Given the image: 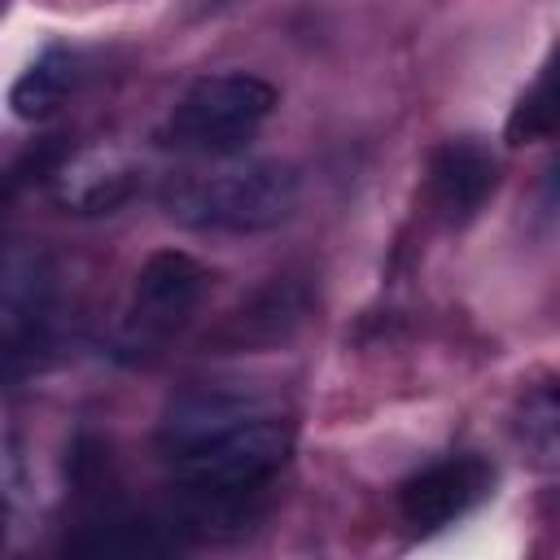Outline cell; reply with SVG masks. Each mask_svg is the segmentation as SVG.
<instances>
[{"label": "cell", "mask_w": 560, "mask_h": 560, "mask_svg": "<svg viewBox=\"0 0 560 560\" xmlns=\"http://www.w3.org/2000/svg\"><path fill=\"white\" fill-rule=\"evenodd\" d=\"M293 424L232 389H188L166 407L162 455L192 499V525L236 516L289 459Z\"/></svg>", "instance_id": "1"}, {"label": "cell", "mask_w": 560, "mask_h": 560, "mask_svg": "<svg viewBox=\"0 0 560 560\" xmlns=\"http://www.w3.org/2000/svg\"><path fill=\"white\" fill-rule=\"evenodd\" d=\"M298 206V171L262 158H201L162 184V210L197 232H267Z\"/></svg>", "instance_id": "2"}, {"label": "cell", "mask_w": 560, "mask_h": 560, "mask_svg": "<svg viewBox=\"0 0 560 560\" xmlns=\"http://www.w3.org/2000/svg\"><path fill=\"white\" fill-rule=\"evenodd\" d=\"M276 88L258 74L228 70L197 79L166 114L158 140L188 158H236L271 118Z\"/></svg>", "instance_id": "3"}, {"label": "cell", "mask_w": 560, "mask_h": 560, "mask_svg": "<svg viewBox=\"0 0 560 560\" xmlns=\"http://www.w3.org/2000/svg\"><path fill=\"white\" fill-rule=\"evenodd\" d=\"M206 293V271L197 258L179 254V249H162L153 254L131 284V306H127V337L140 346L166 341L171 332H179L192 311L201 306Z\"/></svg>", "instance_id": "4"}, {"label": "cell", "mask_w": 560, "mask_h": 560, "mask_svg": "<svg viewBox=\"0 0 560 560\" xmlns=\"http://www.w3.org/2000/svg\"><path fill=\"white\" fill-rule=\"evenodd\" d=\"M52 298H57L52 262L39 249L9 245L4 267H0V337H4L9 368H18L22 354L44 346V332L52 319Z\"/></svg>", "instance_id": "5"}, {"label": "cell", "mask_w": 560, "mask_h": 560, "mask_svg": "<svg viewBox=\"0 0 560 560\" xmlns=\"http://www.w3.org/2000/svg\"><path fill=\"white\" fill-rule=\"evenodd\" d=\"M490 486H494V468L481 455H451V459H438L402 481L398 512L411 529L433 534V529L468 516L490 494Z\"/></svg>", "instance_id": "6"}, {"label": "cell", "mask_w": 560, "mask_h": 560, "mask_svg": "<svg viewBox=\"0 0 560 560\" xmlns=\"http://www.w3.org/2000/svg\"><path fill=\"white\" fill-rule=\"evenodd\" d=\"M48 192L66 214H114L136 192V166L118 149H83L48 171Z\"/></svg>", "instance_id": "7"}, {"label": "cell", "mask_w": 560, "mask_h": 560, "mask_svg": "<svg viewBox=\"0 0 560 560\" xmlns=\"http://www.w3.org/2000/svg\"><path fill=\"white\" fill-rule=\"evenodd\" d=\"M494 188H499V158L472 136L446 140L429 162V197L451 223H468L494 197Z\"/></svg>", "instance_id": "8"}, {"label": "cell", "mask_w": 560, "mask_h": 560, "mask_svg": "<svg viewBox=\"0 0 560 560\" xmlns=\"http://www.w3.org/2000/svg\"><path fill=\"white\" fill-rule=\"evenodd\" d=\"M74 83H79V61H74V52L48 48L44 57H35V61L22 70V79H18L13 92H9V105H13L18 118L39 122V118H48V114H57V109L66 105V96L74 92Z\"/></svg>", "instance_id": "9"}, {"label": "cell", "mask_w": 560, "mask_h": 560, "mask_svg": "<svg viewBox=\"0 0 560 560\" xmlns=\"http://www.w3.org/2000/svg\"><path fill=\"white\" fill-rule=\"evenodd\" d=\"M508 144H542V140H560V44L551 48V57L542 61L538 79L521 92V101L508 114L503 127Z\"/></svg>", "instance_id": "10"}, {"label": "cell", "mask_w": 560, "mask_h": 560, "mask_svg": "<svg viewBox=\"0 0 560 560\" xmlns=\"http://www.w3.org/2000/svg\"><path fill=\"white\" fill-rule=\"evenodd\" d=\"M512 442L534 468L560 472V385H542L521 398L512 411Z\"/></svg>", "instance_id": "11"}]
</instances>
